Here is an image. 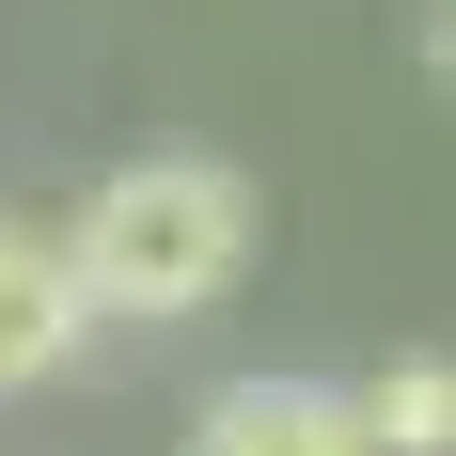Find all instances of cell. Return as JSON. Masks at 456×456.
I'll return each instance as SVG.
<instances>
[{
    "instance_id": "obj_1",
    "label": "cell",
    "mask_w": 456,
    "mask_h": 456,
    "mask_svg": "<svg viewBox=\"0 0 456 456\" xmlns=\"http://www.w3.org/2000/svg\"><path fill=\"white\" fill-rule=\"evenodd\" d=\"M63 252L94 283V330H174L205 299H236V268H252V174L236 158H126L79 189Z\"/></svg>"
},
{
    "instance_id": "obj_2",
    "label": "cell",
    "mask_w": 456,
    "mask_h": 456,
    "mask_svg": "<svg viewBox=\"0 0 456 456\" xmlns=\"http://www.w3.org/2000/svg\"><path fill=\"white\" fill-rule=\"evenodd\" d=\"M174 456H378V425L346 378H221Z\"/></svg>"
},
{
    "instance_id": "obj_3",
    "label": "cell",
    "mask_w": 456,
    "mask_h": 456,
    "mask_svg": "<svg viewBox=\"0 0 456 456\" xmlns=\"http://www.w3.org/2000/svg\"><path fill=\"white\" fill-rule=\"evenodd\" d=\"M79 330H94L79 252H63V236H32V221H0V410H16L32 378L79 362Z\"/></svg>"
},
{
    "instance_id": "obj_4",
    "label": "cell",
    "mask_w": 456,
    "mask_h": 456,
    "mask_svg": "<svg viewBox=\"0 0 456 456\" xmlns=\"http://www.w3.org/2000/svg\"><path fill=\"white\" fill-rule=\"evenodd\" d=\"M362 425H378V456H456V362H441V346L378 362L362 378Z\"/></svg>"
},
{
    "instance_id": "obj_5",
    "label": "cell",
    "mask_w": 456,
    "mask_h": 456,
    "mask_svg": "<svg viewBox=\"0 0 456 456\" xmlns=\"http://www.w3.org/2000/svg\"><path fill=\"white\" fill-rule=\"evenodd\" d=\"M425 79L456 94V0H441V16H425Z\"/></svg>"
}]
</instances>
